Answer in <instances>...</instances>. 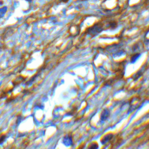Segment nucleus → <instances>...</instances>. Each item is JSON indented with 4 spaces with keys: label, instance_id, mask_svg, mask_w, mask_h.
<instances>
[{
    "label": "nucleus",
    "instance_id": "1",
    "mask_svg": "<svg viewBox=\"0 0 149 149\" xmlns=\"http://www.w3.org/2000/svg\"><path fill=\"white\" fill-rule=\"evenodd\" d=\"M109 115H110V111H109V109H104L101 114V120H102V121H105V120H106V119L109 117Z\"/></svg>",
    "mask_w": 149,
    "mask_h": 149
},
{
    "label": "nucleus",
    "instance_id": "2",
    "mask_svg": "<svg viewBox=\"0 0 149 149\" xmlns=\"http://www.w3.org/2000/svg\"><path fill=\"white\" fill-rule=\"evenodd\" d=\"M112 138H113V134L112 133L108 134V135H106V136L103 137V138L101 140V143L102 144L106 143L108 142V141L111 140L112 139Z\"/></svg>",
    "mask_w": 149,
    "mask_h": 149
},
{
    "label": "nucleus",
    "instance_id": "3",
    "mask_svg": "<svg viewBox=\"0 0 149 149\" xmlns=\"http://www.w3.org/2000/svg\"><path fill=\"white\" fill-rule=\"evenodd\" d=\"M140 56V54H136L135 55H134L133 56H132V58H131V62L132 63H134L139 58Z\"/></svg>",
    "mask_w": 149,
    "mask_h": 149
},
{
    "label": "nucleus",
    "instance_id": "4",
    "mask_svg": "<svg viewBox=\"0 0 149 149\" xmlns=\"http://www.w3.org/2000/svg\"><path fill=\"white\" fill-rule=\"evenodd\" d=\"M26 1H29V2H31V1H32V0H26Z\"/></svg>",
    "mask_w": 149,
    "mask_h": 149
}]
</instances>
